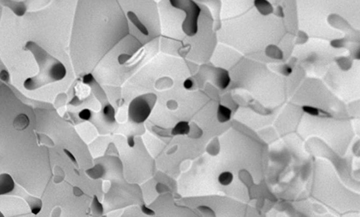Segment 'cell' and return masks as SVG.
Wrapping results in <instances>:
<instances>
[{"label": "cell", "instance_id": "cell-1", "mask_svg": "<svg viewBox=\"0 0 360 217\" xmlns=\"http://www.w3.org/2000/svg\"><path fill=\"white\" fill-rule=\"evenodd\" d=\"M152 107L150 106L144 96H139L133 99L128 108L130 119L134 123H140L144 122L150 115Z\"/></svg>", "mask_w": 360, "mask_h": 217}, {"label": "cell", "instance_id": "cell-7", "mask_svg": "<svg viewBox=\"0 0 360 217\" xmlns=\"http://www.w3.org/2000/svg\"><path fill=\"white\" fill-rule=\"evenodd\" d=\"M219 70L220 72L218 73V85L220 89H225L230 83V77H229L228 72L226 70L223 69H219Z\"/></svg>", "mask_w": 360, "mask_h": 217}, {"label": "cell", "instance_id": "cell-15", "mask_svg": "<svg viewBox=\"0 0 360 217\" xmlns=\"http://www.w3.org/2000/svg\"><path fill=\"white\" fill-rule=\"evenodd\" d=\"M303 111H305V112L308 113V114H311V115H317L319 114L318 109L315 108V107H311V106H303Z\"/></svg>", "mask_w": 360, "mask_h": 217}, {"label": "cell", "instance_id": "cell-3", "mask_svg": "<svg viewBox=\"0 0 360 217\" xmlns=\"http://www.w3.org/2000/svg\"><path fill=\"white\" fill-rule=\"evenodd\" d=\"M14 183L13 179L8 174L1 175V193L2 195L10 193L14 188Z\"/></svg>", "mask_w": 360, "mask_h": 217}, {"label": "cell", "instance_id": "cell-13", "mask_svg": "<svg viewBox=\"0 0 360 217\" xmlns=\"http://www.w3.org/2000/svg\"><path fill=\"white\" fill-rule=\"evenodd\" d=\"M30 208L31 209V212L33 214H38L41 211L42 208V202L38 199H34V200H32L30 203Z\"/></svg>", "mask_w": 360, "mask_h": 217}, {"label": "cell", "instance_id": "cell-14", "mask_svg": "<svg viewBox=\"0 0 360 217\" xmlns=\"http://www.w3.org/2000/svg\"><path fill=\"white\" fill-rule=\"evenodd\" d=\"M92 211H93V213L94 212V214H97L98 215L102 214L103 212L102 205L99 202L96 195H94L93 203H92Z\"/></svg>", "mask_w": 360, "mask_h": 217}, {"label": "cell", "instance_id": "cell-11", "mask_svg": "<svg viewBox=\"0 0 360 217\" xmlns=\"http://www.w3.org/2000/svg\"><path fill=\"white\" fill-rule=\"evenodd\" d=\"M103 113H104L105 118L107 122L113 123L115 121V110L110 105H107L104 107Z\"/></svg>", "mask_w": 360, "mask_h": 217}, {"label": "cell", "instance_id": "cell-17", "mask_svg": "<svg viewBox=\"0 0 360 217\" xmlns=\"http://www.w3.org/2000/svg\"><path fill=\"white\" fill-rule=\"evenodd\" d=\"M141 211L144 214L148 215V216H153V215H155L154 211L148 208L146 205L141 206Z\"/></svg>", "mask_w": 360, "mask_h": 217}, {"label": "cell", "instance_id": "cell-22", "mask_svg": "<svg viewBox=\"0 0 360 217\" xmlns=\"http://www.w3.org/2000/svg\"><path fill=\"white\" fill-rule=\"evenodd\" d=\"M1 79L3 81H7L9 79V74L6 70H2L1 71Z\"/></svg>", "mask_w": 360, "mask_h": 217}, {"label": "cell", "instance_id": "cell-4", "mask_svg": "<svg viewBox=\"0 0 360 217\" xmlns=\"http://www.w3.org/2000/svg\"><path fill=\"white\" fill-rule=\"evenodd\" d=\"M66 68L61 63H57L53 65L50 71V77L56 80L62 79L66 76Z\"/></svg>", "mask_w": 360, "mask_h": 217}, {"label": "cell", "instance_id": "cell-6", "mask_svg": "<svg viewBox=\"0 0 360 217\" xmlns=\"http://www.w3.org/2000/svg\"><path fill=\"white\" fill-rule=\"evenodd\" d=\"M189 131H190V127L188 122L180 121L174 126V128H172V135L176 136V135L188 134Z\"/></svg>", "mask_w": 360, "mask_h": 217}, {"label": "cell", "instance_id": "cell-25", "mask_svg": "<svg viewBox=\"0 0 360 217\" xmlns=\"http://www.w3.org/2000/svg\"><path fill=\"white\" fill-rule=\"evenodd\" d=\"M128 144L129 145V147H131V148H133V147H134V146H135V141H134V137H133V136H129V137L128 138Z\"/></svg>", "mask_w": 360, "mask_h": 217}, {"label": "cell", "instance_id": "cell-5", "mask_svg": "<svg viewBox=\"0 0 360 217\" xmlns=\"http://www.w3.org/2000/svg\"><path fill=\"white\" fill-rule=\"evenodd\" d=\"M30 124V120L25 114H20L14 119L13 126L16 130L23 131Z\"/></svg>", "mask_w": 360, "mask_h": 217}, {"label": "cell", "instance_id": "cell-2", "mask_svg": "<svg viewBox=\"0 0 360 217\" xmlns=\"http://www.w3.org/2000/svg\"><path fill=\"white\" fill-rule=\"evenodd\" d=\"M189 3L182 4L185 7H178V8L182 9L187 14L182 25L183 30L187 35L192 36L196 34L197 31V19L200 12V9L194 2L189 1Z\"/></svg>", "mask_w": 360, "mask_h": 217}, {"label": "cell", "instance_id": "cell-9", "mask_svg": "<svg viewBox=\"0 0 360 217\" xmlns=\"http://www.w3.org/2000/svg\"><path fill=\"white\" fill-rule=\"evenodd\" d=\"M128 17L129 18L130 21H131V22L133 23L135 25H136V26L137 27V28H138V30H139L140 32L143 33V34H144L146 35H148V30H147L146 27H145L144 25L140 22V20H138V17L136 16V14H135L134 12H128Z\"/></svg>", "mask_w": 360, "mask_h": 217}, {"label": "cell", "instance_id": "cell-8", "mask_svg": "<svg viewBox=\"0 0 360 217\" xmlns=\"http://www.w3.org/2000/svg\"><path fill=\"white\" fill-rule=\"evenodd\" d=\"M231 115V111L228 107L222 105H219L218 110V119L221 123H224L230 120Z\"/></svg>", "mask_w": 360, "mask_h": 217}, {"label": "cell", "instance_id": "cell-16", "mask_svg": "<svg viewBox=\"0 0 360 217\" xmlns=\"http://www.w3.org/2000/svg\"><path fill=\"white\" fill-rule=\"evenodd\" d=\"M79 116L81 119L87 121V120H89L90 119V117H91V112H90V111L88 110V109H85V110L81 111V112L79 113Z\"/></svg>", "mask_w": 360, "mask_h": 217}, {"label": "cell", "instance_id": "cell-18", "mask_svg": "<svg viewBox=\"0 0 360 217\" xmlns=\"http://www.w3.org/2000/svg\"><path fill=\"white\" fill-rule=\"evenodd\" d=\"M130 57V56L129 55H128V54H121V55H120L118 57L119 64H123L124 63H125L128 59H129Z\"/></svg>", "mask_w": 360, "mask_h": 217}, {"label": "cell", "instance_id": "cell-20", "mask_svg": "<svg viewBox=\"0 0 360 217\" xmlns=\"http://www.w3.org/2000/svg\"><path fill=\"white\" fill-rule=\"evenodd\" d=\"M24 85H25V87L27 88V89H28V90H33V87H32V86L33 85V79H31V78H29V79H27L26 80V81L25 82Z\"/></svg>", "mask_w": 360, "mask_h": 217}, {"label": "cell", "instance_id": "cell-23", "mask_svg": "<svg viewBox=\"0 0 360 217\" xmlns=\"http://www.w3.org/2000/svg\"><path fill=\"white\" fill-rule=\"evenodd\" d=\"M73 193H74V195H76V196H81V195L84 194L83 191H82L78 187H73Z\"/></svg>", "mask_w": 360, "mask_h": 217}, {"label": "cell", "instance_id": "cell-12", "mask_svg": "<svg viewBox=\"0 0 360 217\" xmlns=\"http://www.w3.org/2000/svg\"><path fill=\"white\" fill-rule=\"evenodd\" d=\"M91 170L94 171V172H89L87 170V173L92 178H94V179L100 178L102 176L103 173H104V171H103V168H102V166L100 165H97L95 167L92 168Z\"/></svg>", "mask_w": 360, "mask_h": 217}, {"label": "cell", "instance_id": "cell-10", "mask_svg": "<svg viewBox=\"0 0 360 217\" xmlns=\"http://www.w3.org/2000/svg\"><path fill=\"white\" fill-rule=\"evenodd\" d=\"M233 180V175L231 172H224L218 176V182L220 185H230Z\"/></svg>", "mask_w": 360, "mask_h": 217}, {"label": "cell", "instance_id": "cell-24", "mask_svg": "<svg viewBox=\"0 0 360 217\" xmlns=\"http://www.w3.org/2000/svg\"><path fill=\"white\" fill-rule=\"evenodd\" d=\"M64 152H65V153H66V155H67V156H68V157H69V158H70V159H71V161H72V162H74V163H77V160H76V159H75V157H73V155H72V154H71V152H70V151H68V150H67V149H64Z\"/></svg>", "mask_w": 360, "mask_h": 217}, {"label": "cell", "instance_id": "cell-21", "mask_svg": "<svg viewBox=\"0 0 360 217\" xmlns=\"http://www.w3.org/2000/svg\"><path fill=\"white\" fill-rule=\"evenodd\" d=\"M183 85H184V87L185 88V89L189 90L190 88H192V87L193 82L191 79H187L184 82V84H183Z\"/></svg>", "mask_w": 360, "mask_h": 217}, {"label": "cell", "instance_id": "cell-26", "mask_svg": "<svg viewBox=\"0 0 360 217\" xmlns=\"http://www.w3.org/2000/svg\"><path fill=\"white\" fill-rule=\"evenodd\" d=\"M60 214H61V208H55L53 212L52 217H59Z\"/></svg>", "mask_w": 360, "mask_h": 217}, {"label": "cell", "instance_id": "cell-19", "mask_svg": "<svg viewBox=\"0 0 360 217\" xmlns=\"http://www.w3.org/2000/svg\"><path fill=\"white\" fill-rule=\"evenodd\" d=\"M94 80V77L91 74H86L85 77H83V82L85 84H90Z\"/></svg>", "mask_w": 360, "mask_h": 217}]
</instances>
